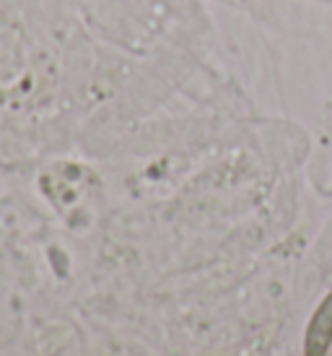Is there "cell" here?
<instances>
[{
    "label": "cell",
    "mask_w": 332,
    "mask_h": 356,
    "mask_svg": "<svg viewBox=\"0 0 332 356\" xmlns=\"http://www.w3.org/2000/svg\"><path fill=\"white\" fill-rule=\"evenodd\" d=\"M332 348V289L314 309L312 320L304 333L301 356H327Z\"/></svg>",
    "instance_id": "cell-1"
}]
</instances>
